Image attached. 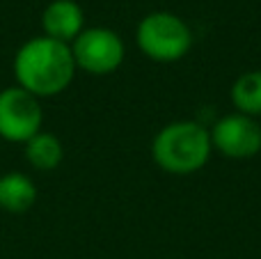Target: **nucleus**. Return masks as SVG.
I'll return each mask as SVG.
<instances>
[{"label":"nucleus","mask_w":261,"mask_h":259,"mask_svg":"<svg viewBox=\"0 0 261 259\" xmlns=\"http://www.w3.org/2000/svg\"><path fill=\"white\" fill-rule=\"evenodd\" d=\"M76 62L71 46L50 37H32L14 55L16 85L37 99L58 96L73 83Z\"/></svg>","instance_id":"obj_1"},{"label":"nucleus","mask_w":261,"mask_h":259,"mask_svg":"<svg viewBox=\"0 0 261 259\" xmlns=\"http://www.w3.org/2000/svg\"><path fill=\"white\" fill-rule=\"evenodd\" d=\"M211 151L213 145L208 128L190 119L165 124L151 142V156L156 165L179 177L199 172L208 163Z\"/></svg>","instance_id":"obj_2"},{"label":"nucleus","mask_w":261,"mask_h":259,"mask_svg":"<svg viewBox=\"0 0 261 259\" xmlns=\"http://www.w3.org/2000/svg\"><path fill=\"white\" fill-rule=\"evenodd\" d=\"M138 46L153 62H179L193 48V32L188 23L172 12H151L138 23Z\"/></svg>","instance_id":"obj_3"},{"label":"nucleus","mask_w":261,"mask_h":259,"mask_svg":"<svg viewBox=\"0 0 261 259\" xmlns=\"http://www.w3.org/2000/svg\"><path fill=\"white\" fill-rule=\"evenodd\" d=\"M71 55L76 69L92 76H108L122 67L126 58V46L122 37L110 28H85L73 39Z\"/></svg>","instance_id":"obj_4"},{"label":"nucleus","mask_w":261,"mask_h":259,"mask_svg":"<svg viewBox=\"0 0 261 259\" xmlns=\"http://www.w3.org/2000/svg\"><path fill=\"white\" fill-rule=\"evenodd\" d=\"M44 113L37 96L23 87L12 85L0 92V138L7 142L25 145L41 131Z\"/></svg>","instance_id":"obj_5"},{"label":"nucleus","mask_w":261,"mask_h":259,"mask_svg":"<svg viewBox=\"0 0 261 259\" xmlns=\"http://www.w3.org/2000/svg\"><path fill=\"white\" fill-rule=\"evenodd\" d=\"M211 145L222 156L234 161L252 159L261 151V126L254 117L231 113L220 117L208 131Z\"/></svg>","instance_id":"obj_6"},{"label":"nucleus","mask_w":261,"mask_h":259,"mask_svg":"<svg viewBox=\"0 0 261 259\" xmlns=\"http://www.w3.org/2000/svg\"><path fill=\"white\" fill-rule=\"evenodd\" d=\"M44 37H50L62 44H73L78 35L85 30V14L76 0H53L46 5L41 14Z\"/></svg>","instance_id":"obj_7"},{"label":"nucleus","mask_w":261,"mask_h":259,"mask_svg":"<svg viewBox=\"0 0 261 259\" xmlns=\"http://www.w3.org/2000/svg\"><path fill=\"white\" fill-rule=\"evenodd\" d=\"M37 200V186L28 174L7 172L0 177V209L7 214H23L32 209Z\"/></svg>","instance_id":"obj_8"},{"label":"nucleus","mask_w":261,"mask_h":259,"mask_svg":"<svg viewBox=\"0 0 261 259\" xmlns=\"http://www.w3.org/2000/svg\"><path fill=\"white\" fill-rule=\"evenodd\" d=\"M64 159V147L58 136L48 131H39L25 142V161L39 172H50Z\"/></svg>","instance_id":"obj_9"},{"label":"nucleus","mask_w":261,"mask_h":259,"mask_svg":"<svg viewBox=\"0 0 261 259\" xmlns=\"http://www.w3.org/2000/svg\"><path fill=\"white\" fill-rule=\"evenodd\" d=\"M231 103L241 115L261 117V69L245 71L231 85Z\"/></svg>","instance_id":"obj_10"}]
</instances>
